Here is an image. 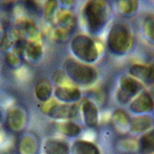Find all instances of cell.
<instances>
[{"instance_id": "obj_20", "label": "cell", "mask_w": 154, "mask_h": 154, "mask_svg": "<svg viewBox=\"0 0 154 154\" xmlns=\"http://www.w3.org/2000/svg\"><path fill=\"white\" fill-rule=\"evenodd\" d=\"M27 57L32 61H37L42 55V48L41 44L36 41H31L28 42L26 50Z\"/></svg>"}, {"instance_id": "obj_30", "label": "cell", "mask_w": 154, "mask_h": 154, "mask_svg": "<svg viewBox=\"0 0 154 154\" xmlns=\"http://www.w3.org/2000/svg\"><path fill=\"white\" fill-rule=\"evenodd\" d=\"M152 97H153L154 99V87L152 89Z\"/></svg>"}, {"instance_id": "obj_28", "label": "cell", "mask_w": 154, "mask_h": 154, "mask_svg": "<svg viewBox=\"0 0 154 154\" xmlns=\"http://www.w3.org/2000/svg\"><path fill=\"white\" fill-rule=\"evenodd\" d=\"M121 146L124 147L125 149H127V150H133L137 148V146H139V145H137V143L133 140H123L121 142Z\"/></svg>"}, {"instance_id": "obj_27", "label": "cell", "mask_w": 154, "mask_h": 154, "mask_svg": "<svg viewBox=\"0 0 154 154\" xmlns=\"http://www.w3.org/2000/svg\"><path fill=\"white\" fill-rule=\"evenodd\" d=\"M5 60L8 64L11 66H16L19 64V60L17 55L13 53H8L5 55Z\"/></svg>"}, {"instance_id": "obj_2", "label": "cell", "mask_w": 154, "mask_h": 154, "mask_svg": "<svg viewBox=\"0 0 154 154\" xmlns=\"http://www.w3.org/2000/svg\"><path fill=\"white\" fill-rule=\"evenodd\" d=\"M65 69L74 82L83 86L93 84L97 79V73L93 67L74 59H68L65 62Z\"/></svg>"}, {"instance_id": "obj_22", "label": "cell", "mask_w": 154, "mask_h": 154, "mask_svg": "<svg viewBox=\"0 0 154 154\" xmlns=\"http://www.w3.org/2000/svg\"><path fill=\"white\" fill-rule=\"evenodd\" d=\"M119 9L125 14H131L137 10L138 7V2L135 0H126L121 1L119 3Z\"/></svg>"}, {"instance_id": "obj_1", "label": "cell", "mask_w": 154, "mask_h": 154, "mask_svg": "<svg viewBox=\"0 0 154 154\" xmlns=\"http://www.w3.org/2000/svg\"><path fill=\"white\" fill-rule=\"evenodd\" d=\"M83 16L89 32L97 33L106 23V3L104 1H90L83 9Z\"/></svg>"}, {"instance_id": "obj_10", "label": "cell", "mask_w": 154, "mask_h": 154, "mask_svg": "<svg viewBox=\"0 0 154 154\" xmlns=\"http://www.w3.org/2000/svg\"><path fill=\"white\" fill-rule=\"evenodd\" d=\"M55 96L60 101L70 103L79 100L81 96V93L75 87L60 86L55 90Z\"/></svg>"}, {"instance_id": "obj_23", "label": "cell", "mask_w": 154, "mask_h": 154, "mask_svg": "<svg viewBox=\"0 0 154 154\" xmlns=\"http://www.w3.org/2000/svg\"><path fill=\"white\" fill-rule=\"evenodd\" d=\"M19 27L29 37L35 38L38 34V29H37L36 26L32 22L29 21V20H24V21L21 22Z\"/></svg>"}, {"instance_id": "obj_14", "label": "cell", "mask_w": 154, "mask_h": 154, "mask_svg": "<svg viewBox=\"0 0 154 154\" xmlns=\"http://www.w3.org/2000/svg\"><path fill=\"white\" fill-rule=\"evenodd\" d=\"M44 149L46 154H69L68 145L61 140H48L44 146Z\"/></svg>"}, {"instance_id": "obj_29", "label": "cell", "mask_w": 154, "mask_h": 154, "mask_svg": "<svg viewBox=\"0 0 154 154\" xmlns=\"http://www.w3.org/2000/svg\"><path fill=\"white\" fill-rule=\"evenodd\" d=\"M53 79L56 82L62 84L66 79V75L62 70H57L53 73Z\"/></svg>"}, {"instance_id": "obj_11", "label": "cell", "mask_w": 154, "mask_h": 154, "mask_svg": "<svg viewBox=\"0 0 154 154\" xmlns=\"http://www.w3.org/2000/svg\"><path fill=\"white\" fill-rule=\"evenodd\" d=\"M82 113L86 124L89 127L97 126L99 121L98 110L96 106L90 101L85 102L82 106Z\"/></svg>"}, {"instance_id": "obj_8", "label": "cell", "mask_w": 154, "mask_h": 154, "mask_svg": "<svg viewBox=\"0 0 154 154\" xmlns=\"http://www.w3.org/2000/svg\"><path fill=\"white\" fill-rule=\"evenodd\" d=\"M7 124L11 130L19 131L22 130L26 123V116L22 109L19 107L11 108L7 113Z\"/></svg>"}, {"instance_id": "obj_4", "label": "cell", "mask_w": 154, "mask_h": 154, "mask_svg": "<svg viewBox=\"0 0 154 154\" xmlns=\"http://www.w3.org/2000/svg\"><path fill=\"white\" fill-rule=\"evenodd\" d=\"M71 49L78 59L86 63H93L99 57L98 47L87 35H78L74 37L71 42Z\"/></svg>"}, {"instance_id": "obj_31", "label": "cell", "mask_w": 154, "mask_h": 154, "mask_svg": "<svg viewBox=\"0 0 154 154\" xmlns=\"http://www.w3.org/2000/svg\"><path fill=\"white\" fill-rule=\"evenodd\" d=\"M0 116H1V114H0Z\"/></svg>"}, {"instance_id": "obj_16", "label": "cell", "mask_w": 154, "mask_h": 154, "mask_svg": "<svg viewBox=\"0 0 154 154\" xmlns=\"http://www.w3.org/2000/svg\"><path fill=\"white\" fill-rule=\"evenodd\" d=\"M139 149L142 154L154 152V130L147 132L141 137L139 143Z\"/></svg>"}, {"instance_id": "obj_9", "label": "cell", "mask_w": 154, "mask_h": 154, "mask_svg": "<svg viewBox=\"0 0 154 154\" xmlns=\"http://www.w3.org/2000/svg\"><path fill=\"white\" fill-rule=\"evenodd\" d=\"M130 73L147 84H152L154 82V69L150 66L137 64L130 68Z\"/></svg>"}, {"instance_id": "obj_12", "label": "cell", "mask_w": 154, "mask_h": 154, "mask_svg": "<svg viewBox=\"0 0 154 154\" xmlns=\"http://www.w3.org/2000/svg\"><path fill=\"white\" fill-rule=\"evenodd\" d=\"M35 93L38 100L42 102L49 100L53 93V87L50 81L45 78L38 79L35 86Z\"/></svg>"}, {"instance_id": "obj_18", "label": "cell", "mask_w": 154, "mask_h": 154, "mask_svg": "<svg viewBox=\"0 0 154 154\" xmlns=\"http://www.w3.org/2000/svg\"><path fill=\"white\" fill-rule=\"evenodd\" d=\"M58 127L60 131L67 137H76L81 131L80 127L72 121H65L60 123Z\"/></svg>"}, {"instance_id": "obj_19", "label": "cell", "mask_w": 154, "mask_h": 154, "mask_svg": "<svg viewBox=\"0 0 154 154\" xmlns=\"http://www.w3.org/2000/svg\"><path fill=\"white\" fill-rule=\"evenodd\" d=\"M19 150L22 154H35L37 144L35 140L31 137H25L20 141Z\"/></svg>"}, {"instance_id": "obj_17", "label": "cell", "mask_w": 154, "mask_h": 154, "mask_svg": "<svg viewBox=\"0 0 154 154\" xmlns=\"http://www.w3.org/2000/svg\"><path fill=\"white\" fill-rule=\"evenodd\" d=\"M59 26L60 29L65 30V31L70 32L72 29L75 27L76 23L75 17L70 12H63L59 16Z\"/></svg>"}, {"instance_id": "obj_13", "label": "cell", "mask_w": 154, "mask_h": 154, "mask_svg": "<svg viewBox=\"0 0 154 154\" xmlns=\"http://www.w3.org/2000/svg\"><path fill=\"white\" fill-rule=\"evenodd\" d=\"M153 124V119L150 116L142 115L135 117L130 121V130L134 133H143L146 131Z\"/></svg>"}, {"instance_id": "obj_7", "label": "cell", "mask_w": 154, "mask_h": 154, "mask_svg": "<svg viewBox=\"0 0 154 154\" xmlns=\"http://www.w3.org/2000/svg\"><path fill=\"white\" fill-rule=\"evenodd\" d=\"M130 108L133 112L137 113L150 112L154 108L153 100L149 93L144 92L132 102Z\"/></svg>"}, {"instance_id": "obj_26", "label": "cell", "mask_w": 154, "mask_h": 154, "mask_svg": "<svg viewBox=\"0 0 154 154\" xmlns=\"http://www.w3.org/2000/svg\"><path fill=\"white\" fill-rule=\"evenodd\" d=\"M58 7V3L56 1H49L46 2L45 7V16L47 19H52Z\"/></svg>"}, {"instance_id": "obj_24", "label": "cell", "mask_w": 154, "mask_h": 154, "mask_svg": "<svg viewBox=\"0 0 154 154\" xmlns=\"http://www.w3.org/2000/svg\"><path fill=\"white\" fill-rule=\"evenodd\" d=\"M144 26L147 35L152 40H154V15H149L146 17Z\"/></svg>"}, {"instance_id": "obj_3", "label": "cell", "mask_w": 154, "mask_h": 154, "mask_svg": "<svg viewBox=\"0 0 154 154\" xmlns=\"http://www.w3.org/2000/svg\"><path fill=\"white\" fill-rule=\"evenodd\" d=\"M133 38L130 29L126 25L117 23L112 26L108 35V45L117 54H124L131 47Z\"/></svg>"}, {"instance_id": "obj_15", "label": "cell", "mask_w": 154, "mask_h": 154, "mask_svg": "<svg viewBox=\"0 0 154 154\" xmlns=\"http://www.w3.org/2000/svg\"><path fill=\"white\" fill-rule=\"evenodd\" d=\"M72 154H100V151L96 145L88 141L79 140L72 146Z\"/></svg>"}, {"instance_id": "obj_6", "label": "cell", "mask_w": 154, "mask_h": 154, "mask_svg": "<svg viewBox=\"0 0 154 154\" xmlns=\"http://www.w3.org/2000/svg\"><path fill=\"white\" fill-rule=\"evenodd\" d=\"M48 115L57 119H75L79 115V107L75 104L57 103Z\"/></svg>"}, {"instance_id": "obj_5", "label": "cell", "mask_w": 154, "mask_h": 154, "mask_svg": "<svg viewBox=\"0 0 154 154\" xmlns=\"http://www.w3.org/2000/svg\"><path fill=\"white\" fill-rule=\"evenodd\" d=\"M140 82L133 77L123 76L120 79V88L118 92L117 98L120 103H126L141 89Z\"/></svg>"}, {"instance_id": "obj_25", "label": "cell", "mask_w": 154, "mask_h": 154, "mask_svg": "<svg viewBox=\"0 0 154 154\" xmlns=\"http://www.w3.org/2000/svg\"><path fill=\"white\" fill-rule=\"evenodd\" d=\"M28 45V42L24 38H19L16 41L14 45L15 54L17 56H23V53L26 52Z\"/></svg>"}, {"instance_id": "obj_21", "label": "cell", "mask_w": 154, "mask_h": 154, "mask_svg": "<svg viewBox=\"0 0 154 154\" xmlns=\"http://www.w3.org/2000/svg\"><path fill=\"white\" fill-rule=\"evenodd\" d=\"M113 120L116 126L121 129L130 126V121H131L128 114L122 109H118L114 112Z\"/></svg>"}]
</instances>
